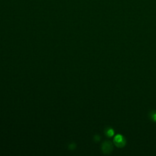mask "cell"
<instances>
[{
  "mask_svg": "<svg viewBox=\"0 0 156 156\" xmlns=\"http://www.w3.org/2000/svg\"><path fill=\"white\" fill-rule=\"evenodd\" d=\"M114 133H115V131L114 130V129L110 127H106L104 130L105 135L108 137H113L114 135Z\"/></svg>",
  "mask_w": 156,
  "mask_h": 156,
  "instance_id": "3",
  "label": "cell"
},
{
  "mask_svg": "<svg viewBox=\"0 0 156 156\" xmlns=\"http://www.w3.org/2000/svg\"><path fill=\"white\" fill-rule=\"evenodd\" d=\"M114 143L118 148H123L126 145V140L122 135L117 134L114 138Z\"/></svg>",
  "mask_w": 156,
  "mask_h": 156,
  "instance_id": "1",
  "label": "cell"
},
{
  "mask_svg": "<svg viewBox=\"0 0 156 156\" xmlns=\"http://www.w3.org/2000/svg\"><path fill=\"white\" fill-rule=\"evenodd\" d=\"M149 118L151 121L156 123V110H152L149 113Z\"/></svg>",
  "mask_w": 156,
  "mask_h": 156,
  "instance_id": "4",
  "label": "cell"
},
{
  "mask_svg": "<svg viewBox=\"0 0 156 156\" xmlns=\"http://www.w3.org/2000/svg\"><path fill=\"white\" fill-rule=\"evenodd\" d=\"M101 149L104 154H109L112 152L114 149L112 143L110 141H105L102 144Z\"/></svg>",
  "mask_w": 156,
  "mask_h": 156,
  "instance_id": "2",
  "label": "cell"
}]
</instances>
